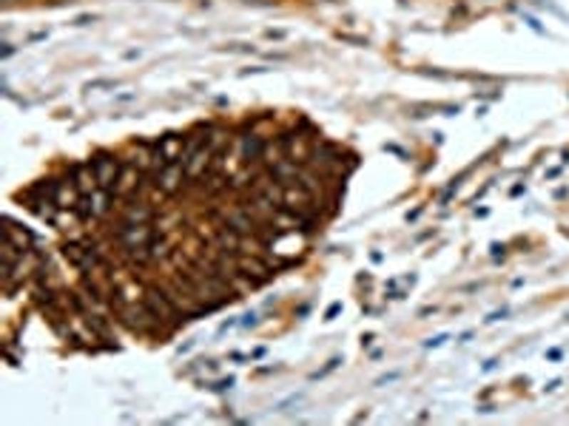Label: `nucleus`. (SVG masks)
<instances>
[{"label": "nucleus", "instance_id": "7", "mask_svg": "<svg viewBox=\"0 0 569 426\" xmlns=\"http://www.w3.org/2000/svg\"><path fill=\"white\" fill-rule=\"evenodd\" d=\"M183 177H185V168L180 165V162H171V165H165L154 180V185H157V191L160 194H177L180 191V185H183Z\"/></svg>", "mask_w": 569, "mask_h": 426}, {"label": "nucleus", "instance_id": "3", "mask_svg": "<svg viewBox=\"0 0 569 426\" xmlns=\"http://www.w3.org/2000/svg\"><path fill=\"white\" fill-rule=\"evenodd\" d=\"M91 168H94V174H97L100 188L114 191V182H117V177H120V171H123L120 160H117L114 154H108V151H97V154L91 157Z\"/></svg>", "mask_w": 569, "mask_h": 426}, {"label": "nucleus", "instance_id": "9", "mask_svg": "<svg viewBox=\"0 0 569 426\" xmlns=\"http://www.w3.org/2000/svg\"><path fill=\"white\" fill-rule=\"evenodd\" d=\"M71 177H74V182H77L80 194H94V191L100 188L91 162H77V165H71Z\"/></svg>", "mask_w": 569, "mask_h": 426}, {"label": "nucleus", "instance_id": "19", "mask_svg": "<svg viewBox=\"0 0 569 426\" xmlns=\"http://www.w3.org/2000/svg\"><path fill=\"white\" fill-rule=\"evenodd\" d=\"M396 378H399V373H393V375H384V378H379V381H376V384H379V387H381V384H387V381H396Z\"/></svg>", "mask_w": 569, "mask_h": 426}, {"label": "nucleus", "instance_id": "11", "mask_svg": "<svg viewBox=\"0 0 569 426\" xmlns=\"http://www.w3.org/2000/svg\"><path fill=\"white\" fill-rule=\"evenodd\" d=\"M240 157H242V162L245 165H251V162H260L262 160V151H265V142L257 137V134H245V137H240Z\"/></svg>", "mask_w": 569, "mask_h": 426}, {"label": "nucleus", "instance_id": "12", "mask_svg": "<svg viewBox=\"0 0 569 426\" xmlns=\"http://www.w3.org/2000/svg\"><path fill=\"white\" fill-rule=\"evenodd\" d=\"M183 142H185V137L183 134H177V131H168L165 137H160V142H157V148L168 157V162H177L180 160V151H183Z\"/></svg>", "mask_w": 569, "mask_h": 426}, {"label": "nucleus", "instance_id": "17", "mask_svg": "<svg viewBox=\"0 0 569 426\" xmlns=\"http://www.w3.org/2000/svg\"><path fill=\"white\" fill-rule=\"evenodd\" d=\"M242 324H245V327H254V324H257V313H248V316H242Z\"/></svg>", "mask_w": 569, "mask_h": 426}, {"label": "nucleus", "instance_id": "14", "mask_svg": "<svg viewBox=\"0 0 569 426\" xmlns=\"http://www.w3.org/2000/svg\"><path fill=\"white\" fill-rule=\"evenodd\" d=\"M151 216H154V211L148 208V202H137V205H128V208H125L123 222H125V224H145V222H151Z\"/></svg>", "mask_w": 569, "mask_h": 426}, {"label": "nucleus", "instance_id": "2", "mask_svg": "<svg viewBox=\"0 0 569 426\" xmlns=\"http://www.w3.org/2000/svg\"><path fill=\"white\" fill-rule=\"evenodd\" d=\"M316 197H313V191H307L304 185H299V182H290V185H284L282 191V205L287 211L299 213V216H304L307 222L316 216Z\"/></svg>", "mask_w": 569, "mask_h": 426}, {"label": "nucleus", "instance_id": "16", "mask_svg": "<svg viewBox=\"0 0 569 426\" xmlns=\"http://www.w3.org/2000/svg\"><path fill=\"white\" fill-rule=\"evenodd\" d=\"M339 310H342V304H339V301H336V304H330V310H327V313H324V318H327V321H330V318H333V316H336V313H339Z\"/></svg>", "mask_w": 569, "mask_h": 426}, {"label": "nucleus", "instance_id": "5", "mask_svg": "<svg viewBox=\"0 0 569 426\" xmlns=\"http://www.w3.org/2000/svg\"><path fill=\"white\" fill-rule=\"evenodd\" d=\"M237 267H240L248 279H254L257 284H265V281L274 276L271 261H268V259H260V256H254V253H251V256H248V253L240 256V259H237Z\"/></svg>", "mask_w": 569, "mask_h": 426}, {"label": "nucleus", "instance_id": "6", "mask_svg": "<svg viewBox=\"0 0 569 426\" xmlns=\"http://www.w3.org/2000/svg\"><path fill=\"white\" fill-rule=\"evenodd\" d=\"M140 185V168L134 162H125L117 182H114V199H128Z\"/></svg>", "mask_w": 569, "mask_h": 426}, {"label": "nucleus", "instance_id": "4", "mask_svg": "<svg viewBox=\"0 0 569 426\" xmlns=\"http://www.w3.org/2000/svg\"><path fill=\"white\" fill-rule=\"evenodd\" d=\"M51 197L60 211H74L83 194H80L74 177H63V180H51Z\"/></svg>", "mask_w": 569, "mask_h": 426}, {"label": "nucleus", "instance_id": "1", "mask_svg": "<svg viewBox=\"0 0 569 426\" xmlns=\"http://www.w3.org/2000/svg\"><path fill=\"white\" fill-rule=\"evenodd\" d=\"M143 301H145V307L157 316V321H163L168 330L177 327V324H183V321H188V316L168 298V293H165L163 287H145Z\"/></svg>", "mask_w": 569, "mask_h": 426}, {"label": "nucleus", "instance_id": "18", "mask_svg": "<svg viewBox=\"0 0 569 426\" xmlns=\"http://www.w3.org/2000/svg\"><path fill=\"white\" fill-rule=\"evenodd\" d=\"M444 341H447V336H436V338H430V341H427V347H441Z\"/></svg>", "mask_w": 569, "mask_h": 426}, {"label": "nucleus", "instance_id": "13", "mask_svg": "<svg viewBox=\"0 0 569 426\" xmlns=\"http://www.w3.org/2000/svg\"><path fill=\"white\" fill-rule=\"evenodd\" d=\"M271 174H274V177H277L282 185H290V182H296V180H299V165H296L293 160H287V157H284V160H280L277 165H271Z\"/></svg>", "mask_w": 569, "mask_h": 426}, {"label": "nucleus", "instance_id": "10", "mask_svg": "<svg viewBox=\"0 0 569 426\" xmlns=\"http://www.w3.org/2000/svg\"><path fill=\"white\" fill-rule=\"evenodd\" d=\"M3 224H6V227H3V233H6V241L17 244L20 250H29V244L34 241V233H31V230H26L23 224H17L11 216H6V219H3Z\"/></svg>", "mask_w": 569, "mask_h": 426}, {"label": "nucleus", "instance_id": "15", "mask_svg": "<svg viewBox=\"0 0 569 426\" xmlns=\"http://www.w3.org/2000/svg\"><path fill=\"white\" fill-rule=\"evenodd\" d=\"M228 142H231V134H228L225 128H211V131H208V140H205V145H208L214 154H220V151H228Z\"/></svg>", "mask_w": 569, "mask_h": 426}, {"label": "nucleus", "instance_id": "8", "mask_svg": "<svg viewBox=\"0 0 569 426\" xmlns=\"http://www.w3.org/2000/svg\"><path fill=\"white\" fill-rule=\"evenodd\" d=\"M211 162H214V151H211L208 145H203V148L185 162V180H188V182L200 180L205 171H211Z\"/></svg>", "mask_w": 569, "mask_h": 426}]
</instances>
